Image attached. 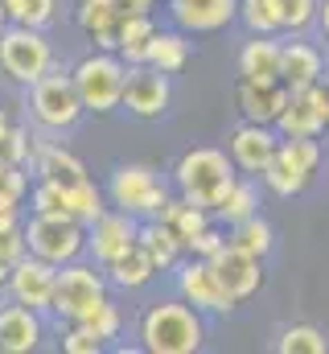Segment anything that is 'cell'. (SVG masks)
Segmentation results:
<instances>
[{
    "label": "cell",
    "instance_id": "cell-4",
    "mask_svg": "<svg viewBox=\"0 0 329 354\" xmlns=\"http://www.w3.org/2000/svg\"><path fill=\"white\" fill-rule=\"evenodd\" d=\"M21 235H25V252L29 256H41L54 268L79 260L82 248H86V227L79 218H66V214H33L21 227Z\"/></svg>",
    "mask_w": 329,
    "mask_h": 354
},
{
    "label": "cell",
    "instance_id": "cell-12",
    "mask_svg": "<svg viewBox=\"0 0 329 354\" xmlns=\"http://www.w3.org/2000/svg\"><path fill=\"white\" fill-rule=\"evenodd\" d=\"M54 276H58V268L50 264V260L25 252L17 264L8 268V280L4 284H8V292H12L17 305H29V309L46 313L50 301H54Z\"/></svg>",
    "mask_w": 329,
    "mask_h": 354
},
{
    "label": "cell",
    "instance_id": "cell-48",
    "mask_svg": "<svg viewBox=\"0 0 329 354\" xmlns=\"http://www.w3.org/2000/svg\"><path fill=\"white\" fill-rule=\"evenodd\" d=\"M8 268H12V264H0V284H4V280H8Z\"/></svg>",
    "mask_w": 329,
    "mask_h": 354
},
{
    "label": "cell",
    "instance_id": "cell-2",
    "mask_svg": "<svg viewBox=\"0 0 329 354\" xmlns=\"http://www.w3.org/2000/svg\"><path fill=\"white\" fill-rule=\"evenodd\" d=\"M173 181H177V189H181L185 202L214 210V206L231 194V185H235L239 177H235V161H231L223 149H189V153L177 161Z\"/></svg>",
    "mask_w": 329,
    "mask_h": 354
},
{
    "label": "cell",
    "instance_id": "cell-19",
    "mask_svg": "<svg viewBox=\"0 0 329 354\" xmlns=\"http://www.w3.org/2000/svg\"><path fill=\"white\" fill-rule=\"evenodd\" d=\"M326 62H321V50H313L309 41H288L280 46V83L288 91H305L321 79Z\"/></svg>",
    "mask_w": 329,
    "mask_h": 354
},
{
    "label": "cell",
    "instance_id": "cell-34",
    "mask_svg": "<svg viewBox=\"0 0 329 354\" xmlns=\"http://www.w3.org/2000/svg\"><path fill=\"white\" fill-rule=\"evenodd\" d=\"M79 322H82V326H91V330H95V334H99L103 342H111V338L120 334V326H124L120 309H115V305H111L107 297H99V301H95V305H91V309H86V313L79 317Z\"/></svg>",
    "mask_w": 329,
    "mask_h": 354
},
{
    "label": "cell",
    "instance_id": "cell-5",
    "mask_svg": "<svg viewBox=\"0 0 329 354\" xmlns=\"http://www.w3.org/2000/svg\"><path fill=\"white\" fill-rule=\"evenodd\" d=\"M107 198H111L115 210H124V214L144 223V218H161L169 189L149 165H120L111 174V181H107Z\"/></svg>",
    "mask_w": 329,
    "mask_h": 354
},
{
    "label": "cell",
    "instance_id": "cell-8",
    "mask_svg": "<svg viewBox=\"0 0 329 354\" xmlns=\"http://www.w3.org/2000/svg\"><path fill=\"white\" fill-rule=\"evenodd\" d=\"M29 107H33V120L50 132H62V128H75L82 115L79 91L70 83V75L62 71H46L37 83H29Z\"/></svg>",
    "mask_w": 329,
    "mask_h": 354
},
{
    "label": "cell",
    "instance_id": "cell-47",
    "mask_svg": "<svg viewBox=\"0 0 329 354\" xmlns=\"http://www.w3.org/2000/svg\"><path fill=\"white\" fill-rule=\"evenodd\" d=\"M8 132V115H4V107H0V136Z\"/></svg>",
    "mask_w": 329,
    "mask_h": 354
},
{
    "label": "cell",
    "instance_id": "cell-20",
    "mask_svg": "<svg viewBox=\"0 0 329 354\" xmlns=\"http://www.w3.org/2000/svg\"><path fill=\"white\" fill-rule=\"evenodd\" d=\"M153 33H157V25H153L149 12H128V8H120V21H115V54H120L128 66H140V62H144V50H149V41H153Z\"/></svg>",
    "mask_w": 329,
    "mask_h": 354
},
{
    "label": "cell",
    "instance_id": "cell-51",
    "mask_svg": "<svg viewBox=\"0 0 329 354\" xmlns=\"http://www.w3.org/2000/svg\"><path fill=\"white\" fill-rule=\"evenodd\" d=\"M0 174H4V161H0Z\"/></svg>",
    "mask_w": 329,
    "mask_h": 354
},
{
    "label": "cell",
    "instance_id": "cell-35",
    "mask_svg": "<svg viewBox=\"0 0 329 354\" xmlns=\"http://www.w3.org/2000/svg\"><path fill=\"white\" fill-rule=\"evenodd\" d=\"M29 206H33V214H66V194H62L58 181H41L37 177V185L29 189Z\"/></svg>",
    "mask_w": 329,
    "mask_h": 354
},
{
    "label": "cell",
    "instance_id": "cell-9",
    "mask_svg": "<svg viewBox=\"0 0 329 354\" xmlns=\"http://www.w3.org/2000/svg\"><path fill=\"white\" fill-rule=\"evenodd\" d=\"M99 297H107V284H103V272H95V268L79 264V260H70V264H58V276H54V301H50V309L58 313V317H66V322H79L82 313L99 301Z\"/></svg>",
    "mask_w": 329,
    "mask_h": 354
},
{
    "label": "cell",
    "instance_id": "cell-10",
    "mask_svg": "<svg viewBox=\"0 0 329 354\" xmlns=\"http://www.w3.org/2000/svg\"><path fill=\"white\" fill-rule=\"evenodd\" d=\"M169 75H161L157 66L140 62V66H128V79H124V95H120V107H128L132 115L140 120H157L169 111Z\"/></svg>",
    "mask_w": 329,
    "mask_h": 354
},
{
    "label": "cell",
    "instance_id": "cell-18",
    "mask_svg": "<svg viewBox=\"0 0 329 354\" xmlns=\"http://www.w3.org/2000/svg\"><path fill=\"white\" fill-rule=\"evenodd\" d=\"M235 99H239V111L251 124H276L280 107L288 103V87L284 83H251V79H239Z\"/></svg>",
    "mask_w": 329,
    "mask_h": 354
},
{
    "label": "cell",
    "instance_id": "cell-15",
    "mask_svg": "<svg viewBox=\"0 0 329 354\" xmlns=\"http://www.w3.org/2000/svg\"><path fill=\"white\" fill-rule=\"evenodd\" d=\"M239 12V0H173L169 17L177 21L181 33H214L231 25Z\"/></svg>",
    "mask_w": 329,
    "mask_h": 354
},
{
    "label": "cell",
    "instance_id": "cell-50",
    "mask_svg": "<svg viewBox=\"0 0 329 354\" xmlns=\"http://www.w3.org/2000/svg\"><path fill=\"white\" fill-rule=\"evenodd\" d=\"M99 4H115V8H120V0H99Z\"/></svg>",
    "mask_w": 329,
    "mask_h": 354
},
{
    "label": "cell",
    "instance_id": "cell-22",
    "mask_svg": "<svg viewBox=\"0 0 329 354\" xmlns=\"http://www.w3.org/2000/svg\"><path fill=\"white\" fill-rule=\"evenodd\" d=\"M239 79L280 83V41H272V33H255V41L243 46V54H239Z\"/></svg>",
    "mask_w": 329,
    "mask_h": 354
},
{
    "label": "cell",
    "instance_id": "cell-7",
    "mask_svg": "<svg viewBox=\"0 0 329 354\" xmlns=\"http://www.w3.org/2000/svg\"><path fill=\"white\" fill-rule=\"evenodd\" d=\"M317 161H321V149H317L313 136H284V140L276 145L272 161L263 165V181H267L272 194H280V198H297V194L309 185V177H313V169H317Z\"/></svg>",
    "mask_w": 329,
    "mask_h": 354
},
{
    "label": "cell",
    "instance_id": "cell-46",
    "mask_svg": "<svg viewBox=\"0 0 329 354\" xmlns=\"http://www.w3.org/2000/svg\"><path fill=\"white\" fill-rule=\"evenodd\" d=\"M317 21H321V29H326V37H329V0L317 4Z\"/></svg>",
    "mask_w": 329,
    "mask_h": 354
},
{
    "label": "cell",
    "instance_id": "cell-13",
    "mask_svg": "<svg viewBox=\"0 0 329 354\" xmlns=\"http://www.w3.org/2000/svg\"><path fill=\"white\" fill-rule=\"evenodd\" d=\"M86 248L107 268L111 260H120L124 252L136 248V218L124 214V210H103L95 223H86Z\"/></svg>",
    "mask_w": 329,
    "mask_h": 354
},
{
    "label": "cell",
    "instance_id": "cell-29",
    "mask_svg": "<svg viewBox=\"0 0 329 354\" xmlns=\"http://www.w3.org/2000/svg\"><path fill=\"white\" fill-rule=\"evenodd\" d=\"M214 218H223V223H243V218H251V214H259V194H255V185L251 181H235L231 185V194L210 210Z\"/></svg>",
    "mask_w": 329,
    "mask_h": 354
},
{
    "label": "cell",
    "instance_id": "cell-17",
    "mask_svg": "<svg viewBox=\"0 0 329 354\" xmlns=\"http://www.w3.org/2000/svg\"><path fill=\"white\" fill-rule=\"evenodd\" d=\"M41 342V313L29 305H4L0 309V351L4 354H29Z\"/></svg>",
    "mask_w": 329,
    "mask_h": 354
},
{
    "label": "cell",
    "instance_id": "cell-11",
    "mask_svg": "<svg viewBox=\"0 0 329 354\" xmlns=\"http://www.w3.org/2000/svg\"><path fill=\"white\" fill-rule=\"evenodd\" d=\"M177 292H181V301L194 305L198 313H231V309H235L231 292H227L223 280L214 276L210 260H198V256H194L189 264H181V272H177Z\"/></svg>",
    "mask_w": 329,
    "mask_h": 354
},
{
    "label": "cell",
    "instance_id": "cell-6",
    "mask_svg": "<svg viewBox=\"0 0 329 354\" xmlns=\"http://www.w3.org/2000/svg\"><path fill=\"white\" fill-rule=\"evenodd\" d=\"M54 66V50L41 29L29 25H4L0 29V71L17 83H37Z\"/></svg>",
    "mask_w": 329,
    "mask_h": 354
},
{
    "label": "cell",
    "instance_id": "cell-41",
    "mask_svg": "<svg viewBox=\"0 0 329 354\" xmlns=\"http://www.w3.org/2000/svg\"><path fill=\"white\" fill-rule=\"evenodd\" d=\"M25 256V235L21 227H4L0 231V264H17Z\"/></svg>",
    "mask_w": 329,
    "mask_h": 354
},
{
    "label": "cell",
    "instance_id": "cell-16",
    "mask_svg": "<svg viewBox=\"0 0 329 354\" xmlns=\"http://www.w3.org/2000/svg\"><path fill=\"white\" fill-rule=\"evenodd\" d=\"M280 136L272 132V124H251L247 120L243 128L231 132V161L243 169V174H263V165L272 161Z\"/></svg>",
    "mask_w": 329,
    "mask_h": 354
},
{
    "label": "cell",
    "instance_id": "cell-23",
    "mask_svg": "<svg viewBox=\"0 0 329 354\" xmlns=\"http://www.w3.org/2000/svg\"><path fill=\"white\" fill-rule=\"evenodd\" d=\"M136 243L149 252V260L157 264V272H164V268L177 264V256H181V239H177V231L169 227V223H161V218H144V223H136Z\"/></svg>",
    "mask_w": 329,
    "mask_h": 354
},
{
    "label": "cell",
    "instance_id": "cell-49",
    "mask_svg": "<svg viewBox=\"0 0 329 354\" xmlns=\"http://www.w3.org/2000/svg\"><path fill=\"white\" fill-rule=\"evenodd\" d=\"M4 25H8V17H4V8H0V29H4Z\"/></svg>",
    "mask_w": 329,
    "mask_h": 354
},
{
    "label": "cell",
    "instance_id": "cell-40",
    "mask_svg": "<svg viewBox=\"0 0 329 354\" xmlns=\"http://www.w3.org/2000/svg\"><path fill=\"white\" fill-rule=\"evenodd\" d=\"M223 243H227V235H218L214 227H206V231H198V235H194V239H189L185 248H189V252H194L198 260H210V256H214V252H218Z\"/></svg>",
    "mask_w": 329,
    "mask_h": 354
},
{
    "label": "cell",
    "instance_id": "cell-25",
    "mask_svg": "<svg viewBox=\"0 0 329 354\" xmlns=\"http://www.w3.org/2000/svg\"><path fill=\"white\" fill-rule=\"evenodd\" d=\"M33 169H37L41 181H58V185H70V181H82L86 177V165H82L75 153H66L62 145H41Z\"/></svg>",
    "mask_w": 329,
    "mask_h": 354
},
{
    "label": "cell",
    "instance_id": "cell-44",
    "mask_svg": "<svg viewBox=\"0 0 329 354\" xmlns=\"http://www.w3.org/2000/svg\"><path fill=\"white\" fill-rule=\"evenodd\" d=\"M17 206H21V198H12V194L0 189V214H17Z\"/></svg>",
    "mask_w": 329,
    "mask_h": 354
},
{
    "label": "cell",
    "instance_id": "cell-36",
    "mask_svg": "<svg viewBox=\"0 0 329 354\" xmlns=\"http://www.w3.org/2000/svg\"><path fill=\"white\" fill-rule=\"evenodd\" d=\"M115 21H120V8L115 4H99V0H82L79 8V25L95 37V33H107V29H115Z\"/></svg>",
    "mask_w": 329,
    "mask_h": 354
},
{
    "label": "cell",
    "instance_id": "cell-14",
    "mask_svg": "<svg viewBox=\"0 0 329 354\" xmlns=\"http://www.w3.org/2000/svg\"><path fill=\"white\" fill-rule=\"evenodd\" d=\"M210 268H214V276L223 280V288L231 292V301H247L255 288H259V280H263V272H259V260L243 252V248H235V243H223L214 256H210Z\"/></svg>",
    "mask_w": 329,
    "mask_h": 354
},
{
    "label": "cell",
    "instance_id": "cell-45",
    "mask_svg": "<svg viewBox=\"0 0 329 354\" xmlns=\"http://www.w3.org/2000/svg\"><path fill=\"white\" fill-rule=\"evenodd\" d=\"M157 0H120V8H128V12H149Z\"/></svg>",
    "mask_w": 329,
    "mask_h": 354
},
{
    "label": "cell",
    "instance_id": "cell-28",
    "mask_svg": "<svg viewBox=\"0 0 329 354\" xmlns=\"http://www.w3.org/2000/svg\"><path fill=\"white\" fill-rule=\"evenodd\" d=\"M62 194H66V214H70V218H79L82 227H86V223H95V218L107 210V206H103V189H99L91 177L62 185Z\"/></svg>",
    "mask_w": 329,
    "mask_h": 354
},
{
    "label": "cell",
    "instance_id": "cell-24",
    "mask_svg": "<svg viewBox=\"0 0 329 354\" xmlns=\"http://www.w3.org/2000/svg\"><path fill=\"white\" fill-rule=\"evenodd\" d=\"M144 62L149 66H157L161 75H177L185 62H189V41H185V33L181 29H169V33H153V41H149V50H144Z\"/></svg>",
    "mask_w": 329,
    "mask_h": 354
},
{
    "label": "cell",
    "instance_id": "cell-21",
    "mask_svg": "<svg viewBox=\"0 0 329 354\" xmlns=\"http://www.w3.org/2000/svg\"><path fill=\"white\" fill-rule=\"evenodd\" d=\"M280 136H321L329 124L321 120V111L309 103V95L305 91H288V103L280 107V115H276V124H272Z\"/></svg>",
    "mask_w": 329,
    "mask_h": 354
},
{
    "label": "cell",
    "instance_id": "cell-27",
    "mask_svg": "<svg viewBox=\"0 0 329 354\" xmlns=\"http://www.w3.org/2000/svg\"><path fill=\"white\" fill-rule=\"evenodd\" d=\"M161 223H169V227L177 231L181 243H189L198 231L210 227V210H206V206H194V202H185V198H169L164 210H161Z\"/></svg>",
    "mask_w": 329,
    "mask_h": 354
},
{
    "label": "cell",
    "instance_id": "cell-26",
    "mask_svg": "<svg viewBox=\"0 0 329 354\" xmlns=\"http://www.w3.org/2000/svg\"><path fill=\"white\" fill-rule=\"evenodd\" d=\"M107 272H111V280H115L120 288L136 292V288H144V284L157 276V264H153V260H149V252L136 243L132 252H124L120 260H111V264H107Z\"/></svg>",
    "mask_w": 329,
    "mask_h": 354
},
{
    "label": "cell",
    "instance_id": "cell-42",
    "mask_svg": "<svg viewBox=\"0 0 329 354\" xmlns=\"http://www.w3.org/2000/svg\"><path fill=\"white\" fill-rule=\"evenodd\" d=\"M0 189L12 194V198H25V194H29V174H25V165H4V174H0Z\"/></svg>",
    "mask_w": 329,
    "mask_h": 354
},
{
    "label": "cell",
    "instance_id": "cell-31",
    "mask_svg": "<svg viewBox=\"0 0 329 354\" xmlns=\"http://www.w3.org/2000/svg\"><path fill=\"white\" fill-rule=\"evenodd\" d=\"M227 243H235V248L251 252L255 260H263V256L272 252V227H267L259 214H251V218H243V223L231 227V239H227Z\"/></svg>",
    "mask_w": 329,
    "mask_h": 354
},
{
    "label": "cell",
    "instance_id": "cell-3",
    "mask_svg": "<svg viewBox=\"0 0 329 354\" xmlns=\"http://www.w3.org/2000/svg\"><path fill=\"white\" fill-rule=\"evenodd\" d=\"M124 79H128V62L120 54H107V50L82 58L79 66L70 71V83L79 91L82 111H95V115H107V111L120 107Z\"/></svg>",
    "mask_w": 329,
    "mask_h": 354
},
{
    "label": "cell",
    "instance_id": "cell-33",
    "mask_svg": "<svg viewBox=\"0 0 329 354\" xmlns=\"http://www.w3.org/2000/svg\"><path fill=\"white\" fill-rule=\"evenodd\" d=\"M280 354H326L329 351V338L317 330V326H288L276 342Z\"/></svg>",
    "mask_w": 329,
    "mask_h": 354
},
{
    "label": "cell",
    "instance_id": "cell-1",
    "mask_svg": "<svg viewBox=\"0 0 329 354\" xmlns=\"http://www.w3.org/2000/svg\"><path fill=\"white\" fill-rule=\"evenodd\" d=\"M202 338V313L185 301H161L140 317V346L149 354H194Z\"/></svg>",
    "mask_w": 329,
    "mask_h": 354
},
{
    "label": "cell",
    "instance_id": "cell-37",
    "mask_svg": "<svg viewBox=\"0 0 329 354\" xmlns=\"http://www.w3.org/2000/svg\"><path fill=\"white\" fill-rule=\"evenodd\" d=\"M29 153H33L29 132L8 124V132L0 136V161H4V165H29Z\"/></svg>",
    "mask_w": 329,
    "mask_h": 354
},
{
    "label": "cell",
    "instance_id": "cell-32",
    "mask_svg": "<svg viewBox=\"0 0 329 354\" xmlns=\"http://www.w3.org/2000/svg\"><path fill=\"white\" fill-rule=\"evenodd\" d=\"M243 25L251 33H280L284 17H280V0H239V12Z\"/></svg>",
    "mask_w": 329,
    "mask_h": 354
},
{
    "label": "cell",
    "instance_id": "cell-38",
    "mask_svg": "<svg viewBox=\"0 0 329 354\" xmlns=\"http://www.w3.org/2000/svg\"><path fill=\"white\" fill-rule=\"evenodd\" d=\"M103 346H107V342H103L91 326H82V322H70V330L62 334V351L66 354H99Z\"/></svg>",
    "mask_w": 329,
    "mask_h": 354
},
{
    "label": "cell",
    "instance_id": "cell-43",
    "mask_svg": "<svg viewBox=\"0 0 329 354\" xmlns=\"http://www.w3.org/2000/svg\"><path fill=\"white\" fill-rule=\"evenodd\" d=\"M305 95H309V103H313V107L321 111V120L329 124V79H326V75H321V79H317L313 87H305Z\"/></svg>",
    "mask_w": 329,
    "mask_h": 354
},
{
    "label": "cell",
    "instance_id": "cell-39",
    "mask_svg": "<svg viewBox=\"0 0 329 354\" xmlns=\"http://www.w3.org/2000/svg\"><path fill=\"white\" fill-rule=\"evenodd\" d=\"M280 17H284L280 29L301 33V29H309L317 21V0H280Z\"/></svg>",
    "mask_w": 329,
    "mask_h": 354
},
{
    "label": "cell",
    "instance_id": "cell-30",
    "mask_svg": "<svg viewBox=\"0 0 329 354\" xmlns=\"http://www.w3.org/2000/svg\"><path fill=\"white\" fill-rule=\"evenodd\" d=\"M8 25H29V29H46L58 12V0H0Z\"/></svg>",
    "mask_w": 329,
    "mask_h": 354
}]
</instances>
